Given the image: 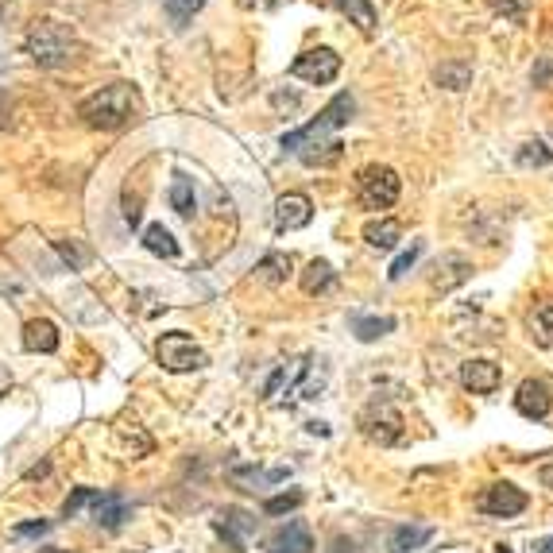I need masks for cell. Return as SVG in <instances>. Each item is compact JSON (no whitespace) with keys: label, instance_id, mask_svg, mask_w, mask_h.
Listing matches in <instances>:
<instances>
[{"label":"cell","instance_id":"obj_24","mask_svg":"<svg viewBox=\"0 0 553 553\" xmlns=\"http://www.w3.org/2000/svg\"><path fill=\"white\" fill-rule=\"evenodd\" d=\"M171 209H175L178 217H194V209H198V194H194V178L175 175V182H171Z\"/></svg>","mask_w":553,"mask_h":553},{"label":"cell","instance_id":"obj_21","mask_svg":"<svg viewBox=\"0 0 553 553\" xmlns=\"http://www.w3.org/2000/svg\"><path fill=\"white\" fill-rule=\"evenodd\" d=\"M287 275H291V256H283V252H267L260 267H256V279L267 283V287H283Z\"/></svg>","mask_w":553,"mask_h":553},{"label":"cell","instance_id":"obj_36","mask_svg":"<svg viewBox=\"0 0 553 553\" xmlns=\"http://www.w3.org/2000/svg\"><path fill=\"white\" fill-rule=\"evenodd\" d=\"M542 484H546V488H553V461H550V465H542Z\"/></svg>","mask_w":553,"mask_h":553},{"label":"cell","instance_id":"obj_17","mask_svg":"<svg viewBox=\"0 0 553 553\" xmlns=\"http://www.w3.org/2000/svg\"><path fill=\"white\" fill-rule=\"evenodd\" d=\"M364 240L379 248V252H391V248H399V240H403V225L395 221V217H379V221H368L364 225Z\"/></svg>","mask_w":553,"mask_h":553},{"label":"cell","instance_id":"obj_7","mask_svg":"<svg viewBox=\"0 0 553 553\" xmlns=\"http://www.w3.org/2000/svg\"><path fill=\"white\" fill-rule=\"evenodd\" d=\"M360 434L376 445H395L403 437V414L387 403H372L360 414Z\"/></svg>","mask_w":553,"mask_h":553},{"label":"cell","instance_id":"obj_3","mask_svg":"<svg viewBox=\"0 0 553 553\" xmlns=\"http://www.w3.org/2000/svg\"><path fill=\"white\" fill-rule=\"evenodd\" d=\"M24 47H28V55L35 66L59 70V66H66V62L74 59L78 39H74V31L66 28V24H59V20H39V24H31Z\"/></svg>","mask_w":553,"mask_h":553},{"label":"cell","instance_id":"obj_5","mask_svg":"<svg viewBox=\"0 0 553 553\" xmlns=\"http://www.w3.org/2000/svg\"><path fill=\"white\" fill-rule=\"evenodd\" d=\"M403 194V178L391 167H364L356 178V198L364 209H391Z\"/></svg>","mask_w":553,"mask_h":553},{"label":"cell","instance_id":"obj_12","mask_svg":"<svg viewBox=\"0 0 553 553\" xmlns=\"http://www.w3.org/2000/svg\"><path fill=\"white\" fill-rule=\"evenodd\" d=\"M291 476V468H256V465H233L229 468V480L244 492H263V488H275Z\"/></svg>","mask_w":553,"mask_h":553},{"label":"cell","instance_id":"obj_20","mask_svg":"<svg viewBox=\"0 0 553 553\" xmlns=\"http://www.w3.org/2000/svg\"><path fill=\"white\" fill-rule=\"evenodd\" d=\"M302 291L306 294H325V291H333L337 287V271H333V263H325V260H314L306 271H302Z\"/></svg>","mask_w":553,"mask_h":553},{"label":"cell","instance_id":"obj_40","mask_svg":"<svg viewBox=\"0 0 553 553\" xmlns=\"http://www.w3.org/2000/svg\"><path fill=\"white\" fill-rule=\"evenodd\" d=\"M43 553H74V550H43Z\"/></svg>","mask_w":553,"mask_h":553},{"label":"cell","instance_id":"obj_30","mask_svg":"<svg viewBox=\"0 0 553 553\" xmlns=\"http://www.w3.org/2000/svg\"><path fill=\"white\" fill-rule=\"evenodd\" d=\"M302 499H306V495H302V492L271 495V499L263 503V511H267V515H287V511H298V507H302Z\"/></svg>","mask_w":553,"mask_h":553},{"label":"cell","instance_id":"obj_33","mask_svg":"<svg viewBox=\"0 0 553 553\" xmlns=\"http://www.w3.org/2000/svg\"><path fill=\"white\" fill-rule=\"evenodd\" d=\"M488 4H492L503 20H526V4L530 0H488Z\"/></svg>","mask_w":553,"mask_h":553},{"label":"cell","instance_id":"obj_8","mask_svg":"<svg viewBox=\"0 0 553 553\" xmlns=\"http://www.w3.org/2000/svg\"><path fill=\"white\" fill-rule=\"evenodd\" d=\"M526 492L523 488H515V484H492L488 492L480 495V511L484 515H495V519H515V515H523L526 511Z\"/></svg>","mask_w":553,"mask_h":553},{"label":"cell","instance_id":"obj_27","mask_svg":"<svg viewBox=\"0 0 553 553\" xmlns=\"http://www.w3.org/2000/svg\"><path fill=\"white\" fill-rule=\"evenodd\" d=\"M55 252H59V260L70 267V271H82L89 260H93V252L89 248H82L78 240H55Z\"/></svg>","mask_w":553,"mask_h":553},{"label":"cell","instance_id":"obj_13","mask_svg":"<svg viewBox=\"0 0 553 553\" xmlns=\"http://www.w3.org/2000/svg\"><path fill=\"white\" fill-rule=\"evenodd\" d=\"M461 383L472 395H492L503 383V372H499L495 360H468V364H461Z\"/></svg>","mask_w":553,"mask_h":553},{"label":"cell","instance_id":"obj_34","mask_svg":"<svg viewBox=\"0 0 553 553\" xmlns=\"http://www.w3.org/2000/svg\"><path fill=\"white\" fill-rule=\"evenodd\" d=\"M47 530H51V523H47V519H35V523L12 526V538H43Z\"/></svg>","mask_w":553,"mask_h":553},{"label":"cell","instance_id":"obj_11","mask_svg":"<svg viewBox=\"0 0 553 553\" xmlns=\"http://www.w3.org/2000/svg\"><path fill=\"white\" fill-rule=\"evenodd\" d=\"M515 410L523 418H546L553 410V395L542 379H523L519 391H515Z\"/></svg>","mask_w":553,"mask_h":553},{"label":"cell","instance_id":"obj_18","mask_svg":"<svg viewBox=\"0 0 553 553\" xmlns=\"http://www.w3.org/2000/svg\"><path fill=\"white\" fill-rule=\"evenodd\" d=\"M306 364H310V360H302V364H294V360L291 364H279V368H275V376L263 383V399H267V403H279V395H283V391H291L294 379L306 372Z\"/></svg>","mask_w":553,"mask_h":553},{"label":"cell","instance_id":"obj_2","mask_svg":"<svg viewBox=\"0 0 553 553\" xmlns=\"http://www.w3.org/2000/svg\"><path fill=\"white\" fill-rule=\"evenodd\" d=\"M78 117L86 120L89 128H101V132H117L124 124L140 117V93L128 86V82H113V86H101L97 93H89L86 101L78 105Z\"/></svg>","mask_w":553,"mask_h":553},{"label":"cell","instance_id":"obj_10","mask_svg":"<svg viewBox=\"0 0 553 553\" xmlns=\"http://www.w3.org/2000/svg\"><path fill=\"white\" fill-rule=\"evenodd\" d=\"M213 530H217L236 553H244L248 550V534L256 530V519H252L248 511H240V507H229V511H221V515L213 519Z\"/></svg>","mask_w":553,"mask_h":553},{"label":"cell","instance_id":"obj_37","mask_svg":"<svg viewBox=\"0 0 553 553\" xmlns=\"http://www.w3.org/2000/svg\"><path fill=\"white\" fill-rule=\"evenodd\" d=\"M538 553H553V534H550V538H542V542H538Z\"/></svg>","mask_w":553,"mask_h":553},{"label":"cell","instance_id":"obj_25","mask_svg":"<svg viewBox=\"0 0 553 553\" xmlns=\"http://www.w3.org/2000/svg\"><path fill=\"white\" fill-rule=\"evenodd\" d=\"M530 337H534V345L553 349V302L538 306V310L530 314Z\"/></svg>","mask_w":553,"mask_h":553},{"label":"cell","instance_id":"obj_22","mask_svg":"<svg viewBox=\"0 0 553 553\" xmlns=\"http://www.w3.org/2000/svg\"><path fill=\"white\" fill-rule=\"evenodd\" d=\"M144 248L151 256H159V260H178V240L171 236V229H163V225H147Z\"/></svg>","mask_w":553,"mask_h":553},{"label":"cell","instance_id":"obj_19","mask_svg":"<svg viewBox=\"0 0 553 553\" xmlns=\"http://www.w3.org/2000/svg\"><path fill=\"white\" fill-rule=\"evenodd\" d=\"M333 8H337V12H345V16H349V24H356L364 35H372V31H376L379 16H376V8H372V0H333Z\"/></svg>","mask_w":553,"mask_h":553},{"label":"cell","instance_id":"obj_6","mask_svg":"<svg viewBox=\"0 0 553 553\" xmlns=\"http://www.w3.org/2000/svg\"><path fill=\"white\" fill-rule=\"evenodd\" d=\"M337 74H341V55L333 47H314L291 62V78L306 82V86H329Z\"/></svg>","mask_w":553,"mask_h":553},{"label":"cell","instance_id":"obj_15","mask_svg":"<svg viewBox=\"0 0 553 553\" xmlns=\"http://www.w3.org/2000/svg\"><path fill=\"white\" fill-rule=\"evenodd\" d=\"M62 337H59V325L51 318H31L24 325V349L28 352H43V356H51V352H59Z\"/></svg>","mask_w":553,"mask_h":553},{"label":"cell","instance_id":"obj_1","mask_svg":"<svg viewBox=\"0 0 553 553\" xmlns=\"http://www.w3.org/2000/svg\"><path fill=\"white\" fill-rule=\"evenodd\" d=\"M356 113V101H352V93H337L325 109L318 113V120H310L306 128H294L287 132L279 147L294 155V159H302L306 167H333L337 159H341V140H337V132L345 128Z\"/></svg>","mask_w":553,"mask_h":553},{"label":"cell","instance_id":"obj_9","mask_svg":"<svg viewBox=\"0 0 553 553\" xmlns=\"http://www.w3.org/2000/svg\"><path fill=\"white\" fill-rule=\"evenodd\" d=\"M314 221V205L306 194H283L275 202V229L279 233H294V229H306Z\"/></svg>","mask_w":553,"mask_h":553},{"label":"cell","instance_id":"obj_35","mask_svg":"<svg viewBox=\"0 0 553 553\" xmlns=\"http://www.w3.org/2000/svg\"><path fill=\"white\" fill-rule=\"evenodd\" d=\"M167 8H171L175 20H190V16L202 8V0H167Z\"/></svg>","mask_w":553,"mask_h":553},{"label":"cell","instance_id":"obj_26","mask_svg":"<svg viewBox=\"0 0 553 553\" xmlns=\"http://www.w3.org/2000/svg\"><path fill=\"white\" fill-rule=\"evenodd\" d=\"M395 329V318H352V333L360 337V341H379V337H387Z\"/></svg>","mask_w":553,"mask_h":553},{"label":"cell","instance_id":"obj_32","mask_svg":"<svg viewBox=\"0 0 553 553\" xmlns=\"http://www.w3.org/2000/svg\"><path fill=\"white\" fill-rule=\"evenodd\" d=\"M418 256H422V240H414V244H410V252H403L399 260L391 263V271H387V279H403V275H407L410 267H414V260H418Z\"/></svg>","mask_w":553,"mask_h":553},{"label":"cell","instance_id":"obj_39","mask_svg":"<svg viewBox=\"0 0 553 553\" xmlns=\"http://www.w3.org/2000/svg\"><path fill=\"white\" fill-rule=\"evenodd\" d=\"M495 553H511V550H507V546H495Z\"/></svg>","mask_w":553,"mask_h":553},{"label":"cell","instance_id":"obj_29","mask_svg":"<svg viewBox=\"0 0 553 553\" xmlns=\"http://www.w3.org/2000/svg\"><path fill=\"white\" fill-rule=\"evenodd\" d=\"M97 488H74V495L62 503V519H78L86 507H93V499H97Z\"/></svg>","mask_w":553,"mask_h":553},{"label":"cell","instance_id":"obj_14","mask_svg":"<svg viewBox=\"0 0 553 553\" xmlns=\"http://www.w3.org/2000/svg\"><path fill=\"white\" fill-rule=\"evenodd\" d=\"M314 550V538H310V526L291 519L287 526H279L271 538H267V553H310Z\"/></svg>","mask_w":553,"mask_h":553},{"label":"cell","instance_id":"obj_23","mask_svg":"<svg viewBox=\"0 0 553 553\" xmlns=\"http://www.w3.org/2000/svg\"><path fill=\"white\" fill-rule=\"evenodd\" d=\"M434 538V530L430 526H399L395 534H391V553H414L422 550L426 542Z\"/></svg>","mask_w":553,"mask_h":553},{"label":"cell","instance_id":"obj_4","mask_svg":"<svg viewBox=\"0 0 553 553\" xmlns=\"http://www.w3.org/2000/svg\"><path fill=\"white\" fill-rule=\"evenodd\" d=\"M155 360L167 368V372H202L205 364H209V356H205L202 345H194V337H186V333H163L159 341H155Z\"/></svg>","mask_w":553,"mask_h":553},{"label":"cell","instance_id":"obj_31","mask_svg":"<svg viewBox=\"0 0 553 553\" xmlns=\"http://www.w3.org/2000/svg\"><path fill=\"white\" fill-rule=\"evenodd\" d=\"M519 163L523 167H546V163H553V151L546 144H523V151H519Z\"/></svg>","mask_w":553,"mask_h":553},{"label":"cell","instance_id":"obj_16","mask_svg":"<svg viewBox=\"0 0 553 553\" xmlns=\"http://www.w3.org/2000/svg\"><path fill=\"white\" fill-rule=\"evenodd\" d=\"M124 519H128V503H124L120 495L101 492L97 499H93V523L97 526H105V530H120Z\"/></svg>","mask_w":553,"mask_h":553},{"label":"cell","instance_id":"obj_38","mask_svg":"<svg viewBox=\"0 0 553 553\" xmlns=\"http://www.w3.org/2000/svg\"><path fill=\"white\" fill-rule=\"evenodd\" d=\"M0 294H20V283H0Z\"/></svg>","mask_w":553,"mask_h":553},{"label":"cell","instance_id":"obj_28","mask_svg":"<svg viewBox=\"0 0 553 553\" xmlns=\"http://www.w3.org/2000/svg\"><path fill=\"white\" fill-rule=\"evenodd\" d=\"M437 82L445 89H465L472 82V66L468 62H445L441 70H437Z\"/></svg>","mask_w":553,"mask_h":553}]
</instances>
